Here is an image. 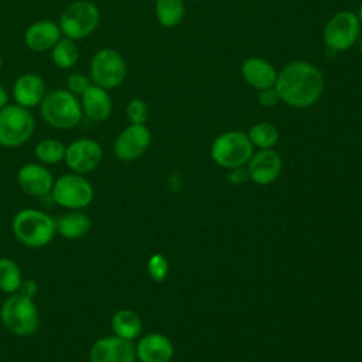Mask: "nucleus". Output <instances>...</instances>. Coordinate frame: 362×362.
<instances>
[{
  "label": "nucleus",
  "mask_w": 362,
  "mask_h": 362,
  "mask_svg": "<svg viewBox=\"0 0 362 362\" xmlns=\"http://www.w3.org/2000/svg\"><path fill=\"white\" fill-rule=\"evenodd\" d=\"M274 89L286 105L308 107L321 98L324 76L315 65L307 61H291L277 72Z\"/></svg>",
  "instance_id": "1"
},
{
  "label": "nucleus",
  "mask_w": 362,
  "mask_h": 362,
  "mask_svg": "<svg viewBox=\"0 0 362 362\" xmlns=\"http://www.w3.org/2000/svg\"><path fill=\"white\" fill-rule=\"evenodd\" d=\"M11 228L17 240L33 249L47 246L57 233L55 219L33 208L18 211L13 218Z\"/></svg>",
  "instance_id": "2"
},
{
  "label": "nucleus",
  "mask_w": 362,
  "mask_h": 362,
  "mask_svg": "<svg viewBox=\"0 0 362 362\" xmlns=\"http://www.w3.org/2000/svg\"><path fill=\"white\" fill-rule=\"evenodd\" d=\"M40 113L47 124L61 130L78 126L83 116L81 102L68 89L47 92L40 103Z\"/></svg>",
  "instance_id": "3"
},
{
  "label": "nucleus",
  "mask_w": 362,
  "mask_h": 362,
  "mask_svg": "<svg viewBox=\"0 0 362 362\" xmlns=\"http://www.w3.org/2000/svg\"><path fill=\"white\" fill-rule=\"evenodd\" d=\"M0 318L4 327L18 335L27 337L34 334L40 327V313L33 298L14 293L1 305Z\"/></svg>",
  "instance_id": "4"
},
{
  "label": "nucleus",
  "mask_w": 362,
  "mask_h": 362,
  "mask_svg": "<svg viewBox=\"0 0 362 362\" xmlns=\"http://www.w3.org/2000/svg\"><path fill=\"white\" fill-rule=\"evenodd\" d=\"M100 23L99 7L90 0H75L69 3L59 16L61 33L76 41L93 34Z\"/></svg>",
  "instance_id": "5"
},
{
  "label": "nucleus",
  "mask_w": 362,
  "mask_h": 362,
  "mask_svg": "<svg viewBox=\"0 0 362 362\" xmlns=\"http://www.w3.org/2000/svg\"><path fill=\"white\" fill-rule=\"evenodd\" d=\"M253 148L247 133L229 130L214 140L211 146V158L219 167L232 170L246 165L253 154Z\"/></svg>",
  "instance_id": "6"
},
{
  "label": "nucleus",
  "mask_w": 362,
  "mask_h": 362,
  "mask_svg": "<svg viewBox=\"0 0 362 362\" xmlns=\"http://www.w3.org/2000/svg\"><path fill=\"white\" fill-rule=\"evenodd\" d=\"M35 130V120L30 109L17 103L0 109V146L14 148L25 144Z\"/></svg>",
  "instance_id": "7"
},
{
  "label": "nucleus",
  "mask_w": 362,
  "mask_h": 362,
  "mask_svg": "<svg viewBox=\"0 0 362 362\" xmlns=\"http://www.w3.org/2000/svg\"><path fill=\"white\" fill-rule=\"evenodd\" d=\"M89 78L92 83L113 89L122 85L127 75L126 61L122 54L113 48H102L96 51L89 64Z\"/></svg>",
  "instance_id": "8"
},
{
  "label": "nucleus",
  "mask_w": 362,
  "mask_h": 362,
  "mask_svg": "<svg viewBox=\"0 0 362 362\" xmlns=\"http://www.w3.org/2000/svg\"><path fill=\"white\" fill-rule=\"evenodd\" d=\"M359 34L361 24L356 13L351 10H341L327 21L322 31V38L331 51L342 52L355 45Z\"/></svg>",
  "instance_id": "9"
},
{
  "label": "nucleus",
  "mask_w": 362,
  "mask_h": 362,
  "mask_svg": "<svg viewBox=\"0 0 362 362\" xmlns=\"http://www.w3.org/2000/svg\"><path fill=\"white\" fill-rule=\"evenodd\" d=\"M52 199L66 209H82L93 199V187L82 175L76 173L64 174L54 181Z\"/></svg>",
  "instance_id": "10"
},
{
  "label": "nucleus",
  "mask_w": 362,
  "mask_h": 362,
  "mask_svg": "<svg viewBox=\"0 0 362 362\" xmlns=\"http://www.w3.org/2000/svg\"><path fill=\"white\" fill-rule=\"evenodd\" d=\"M103 158L100 144L93 139H78L66 146L65 163L76 174H88L93 171Z\"/></svg>",
  "instance_id": "11"
},
{
  "label": "nucleus",
  "mask_w": 362,
  "mask_h": 362,
  "mask_svg": "<svg viewBox=\"0 0 362 362\" xmlns=\"http://www.w3.org/2000/svg\"><path fill=\"white\" fill-rule=\"evenodd\" d=\"M151 143V132L146 124H129L113 143L115 156L122 161H133L141 157Z\"/></svg>",
  "instance_id": "12"
},
{
  "label": "nucleus",
  "mask_w": 362,
  "mask_h": 362,
  "mask_svg": "<svg viewBox=\"0 0 362 362\" xmlns=\"http://www.w3.org/2000/svg\"><path fill=\"white\" fill-rule=\"evenodd\" d=\"M136 346L120 337H103L89 351V362H136Z\"/></svg>",
  "instance_id": "13"
},
{
  "label": "nucleus",
  "mask_w": 362,
  "mask_h": 362,
  "mask_svg": "<svg viewBox=\"0 0 362 362\" xmlns=\"http://www.w3.org/2000/svg\"><path fill=\"white\" fill-rule=\"evenodd\" d=\"M283 168L281 157L273 148L253 151L246 164L249 180L257 185H269L277 180Z\"/></svg>",
  "instance_id": "14"
},
{
  "label": "nucleus",
  "mask_w": 362,
  "mask_h": 362,
  "mask_svg": "<svg viewBox=\"0 0 362 362\" xmlns=\"http://www.w3.org/2000/svg\"><path fill=\"white\" fill-rule=\"evenodd\" d=\"M17 182L25 194L31 197H45L52 189L54 178L45 165L27 163L18 170Z\"/></svg>",
  "instance_id": "15"
},
{
  "label": "nucleus",
  "mask_w": 362,
  "mask_h": 362,
  "mask_svg": "<svg viewBox=\"0 0 362 362\" xmlns=\"http://www.w3.org/2000/svg\"><path fill=\"white\" fill-rule=\"evenodd\" d=\"M134 346L136 356L140 362H170L174 356L171 339L160 332L143 335Z\"/></svg>",
  "instance_id": "16"
},
{
  "label": "nucleus",
  "mask_w": 362,
  "mask_h": 362,
  "mask_svg": "<svg viewBox=\"0 0 362 362\" xmlns=\"http://www.w3.org/2000/svg\"><path fill=\"white\" fill-rule=\"evenodd\" d=\"M47 93V85L38 74L27 72L20 75L13 85L14 102L23 107L40 106Z\"/></svg>",
  "instance_id": "17"
},
{
  "label": "nucleus",
  "mask_w": 362,
  "mask_h": 362,
  "mask_svg": "<svg viewBox=\"0 0 362 362\" xmlns=\"http://www.w3.org/2000/svg\"><path fill=\"white\" fill-rule=\"evenodd\" d=\"M61 28L52 20H38L28 25L24 34L25 45L35 52H44L54 48L61 40Z\"/></svg>",
  "instance_id": "18"
},
{
  "label": "nucleus",
  "mask_w": 362,
  "mask_h": 362,
  "mask_svg": "<svg viewBox=\"0 0 362 362\" xmlns=\"http://www.w3.org/2000/svg\"><path fill=\"white\" fill-rule=\"evenodd\" d=\"M240 72L245 82L257 90L274 86L277 79V71L274 66L260 57L246 58L240 66Z\"/></svg>",
  "instance_id": "19"
},
{
  "label": "nucleus",
  "mask_w": 362,
  "mask_h": 362,
  "mask_svg": "<svg viewBox=\"0 0 362 362\" xmlns=\"http://www.w3.org/2000/svg\"><path fill=\"white\" fill-rule=\"evenodd\" d=\"M82 113L93 122L106 120L113 109V102L106 89L90 83V86L81 95Z\"/></svg>",
  "instance_id": "20"
},
{
  "label": "nucleus",
  "mask_w": 362,
  "mask_h": 362,
  "mask_svg": "<svg viewBox=\"0 0 362 362\" xmlns=\"http://www.w3.org/2000/svg\"><path fill=\"white\" fill-rule=\"evenodd\" d=\"M57 232L65 239H79L90 229V219L81 211L72 209L55 219Z\"/></svg>",
  "instance_id": "21"
},
{
  "label": "nucleus",
  "mask_w": 362,
  "mask_h": 362,
  "mask_svg": "<svg viewBox=\"0 0 362 362\" xmlns=\"http://www.w3.org/2000/svg\"><path fill=\"white\" fill-rule=\"evenodd\" d=\"M112 329L116 337H120L127 341L136 339L141 334V318L133 310L123 308L113 314L112 317Z\"/></svg>",
  "instance_id": "22"
},
{
  "label": "nucleus",
  "mask_w": 362,
  "mask_h": 362,
  "mask_svg": "<svg viewBox=\"0 0 362 362\" xmlns=\"http://www.w3.org/2000/svg\"><path fill=\"white\" fill-rule=\"evenodd\" d=\"M185 14L182 0H156V17L165 28L177 27Z\"/></svg>",
  "instance_id": "23"
},
{
  "label": "nucleus",
  "mask_w": 362,
  "mask_h": 362,
  "mask_svg": "<svg viewBox=\"0 0 362 362\" xmlns=\"http://www.w3.org/2000/svg\"><path fill=\"white\" fill-rule=\"evenodd\" d=\"M51 59L61 69L72 68L79 59V48L74 40L61 37V40L51 49Z\"/></svg>",
  "instance_id": "24"
},
{
  "label": "nucleus",
  "mask_w": 362,
  "mask_h": 362,
  "mask_svg": "<svg viewBox=\"0 0 362 362\" xmlns=\"http://www.w3.org/2000/svg\"><path fill=\"white\" fill-rule=\"evenodd\" d=\"M247 137L253 147L259 150H264V148H273L277 144L280 136L274 124L269 122H259L249 129Z\"/></svg>",
  "instance_id": "25"
},
{
  "label": "nucleus",
  "mask_w": 362,
  "mask_h": 362,
  "mask_svg": "<svg viewBox=\"0 0 362 362\" xmlns=\"http://www.w3.org/2000/svg\"><path fill=\"white\" fill-rule=\"evenodd\" d=\"M21 283L23 276L18 264L8 257H0V291L14 294L20 290Z\"/></svg>",
  "instance_id": "26"
},
{
  "label": "nucleus",
  "mask_w": 362,
  "mask_h": 362,
  "mask_svg": "<svg viewBox=\"0 0 362 362\" xmlns=\"http://www.w3.org/2000/svg\"><path fill=\"white\" fill-rule=\"evenodd\" d=\"M66 146L57 139H42L35 146V156L41 164H57L65 158Z\"/></svg>",
  "instance_id": "27"
},
{
  "label": "nucleus",
  "mask_w": 362,
  "mask_h": 362,
  "mask_svg": "<svg viewBox=\"0 0 362 362\" xmlns=\"http://www.w3.org/2000/svg\"><path fill=\"white\" fill-rule=\"evenodd\" d=\"M148 106L140 98H133L126 105V117L130 122V124H144L148 119Z\"/></svg>",
  "instance_id": "28"
},
{
  "label": "nucleus",
  "mask_w": 362,
  "mask_h": 362,
  "mask_svg": "<svg viewBox=\"0 0 362 362\" xmlns=\"http://www.w3.org/2000/svg\"><path fill=\"white\" fill-rule=\"evenodd\" d=\"M147 272L154 281L165 280L168 274V262L161 253H154L147 260Z\"/></svg>",
  "instance_id": "29"
},
{
  "label": "nucleus",
  "mask_w": 362,
  "mask_h": 362,
  "mask_svg": "<svg viewBox=\"0 0 362 362\" xmlns=\"http://www.w3.org/2000/svg\"><path fill=\"white\" fill-rule=\"evenodd\" d=\"M90 83H92L90 78L83 74H79V72L69 74L66 78V89L71 93H74L75 96L82 95L90 86Z\"/></svg>",
  "instance_id": "30"
},
{
  "label": "nucleus",
  "mask_w": 362,
  "mask_h": 362,
  "mask_svg": "<svg viewBox=\"0 0 362 362\" xmlns=\"http://www.w3.org/2000/svg\"><path fill=\"white\" fill-rule=\"evenodd\" d=\"M257 100L262 106L264 107H272V106H276L279 102H280V98L274 89V86L272 88H267V89H263V90H259V96H257Z\"/></svg>",
  "instance_id": "31"
},
{
  "label": "nucleus",
  "mask_w": 362,
  "mask_h": 362,
  "mask_svg": "<svg viewBox=\"0 0 362 362\" xmlns=\"http://www.w3.org/2000/svg\"><path fill=\"white\" fill-rule=\"evenodd\" d=\"M229 175H228V180L235 184V185H239V184H243L249 180V174H247V170L243 167H236V168H232L229 170Z\"/></svg>",
  "instance_id": "32"
},
{
  "label": "nucleus",
  "mask_w": 362,
  "mask_h": 362,
  "mask_svg": "<svg viewBox=\"0 0 362 362\" xmlns=\"http://www.w3.org/2000/svg\"><path fill=\"white\" fill-rule=\"evenodd\" d=\"M18 293H21V294H24V296L33 298V297L35 296V293H37V283H35L34 280H31V279L23 280Z\"/></svg>",
  "instance_id": "33"
},
{
  "label": "nucleus",
  "mask_w": 362,
  "mask_h": 362,
  "mask_svg": "<svg viewBox=\"0 0 362 362\" xmlns=\"http://www.w3.org/2000/svg\"><path fill=\"white\" fill-rule=\"evenodd\" d=\"M7 105H8V92L3 85H0V109H3Z\"/></svg>",
  "instance_id": "34"
},
{
  "label": "nucleus",
  "mask_w": 362,
  "mask_h": 362,
  "mask_svg": "<svg viewBox=\"0 0 362 362\" xmlns=\"http://www.w3.org/2000/svg\"><path fill=\"white\" fill-rule=\"evenodd\" d=\"M356 17H358L359 24H361V27H362V3L359 4V8H358V11H356Z\"/></svg>",
  "instance_id": "35"
},
{
  "label": "nucleus",
  "mask_w": 362,
  "mask_h": 362,
  "mask_svg": "<svg viewBox=\"0 0 362 362\" xmlns=\"http://www.w3.org/2000/svg\"><path fill=\"white\" fill-rule=\"evenodd\" d=\"M359 51H361V54H362V37H361V40H359Z\"/></svg>",
  "instance_id": "36"
},
{
  "label": "nucleus",
  "mask_w": 362,
  "mask_h": 362,
  "mask_svg": "<svg viewBox=\"0 0 362 362\" xmlns=\"http://www.w3.org/2000/svg\"><path fill=\"white\" fill-rule=\"evenodd\" d=\"M1 65H3V58H1V54H0V69H1Z\"/></svg>",
  "instance_id": "37"
},
{
  "label": "nucleus",
  "mask_w": 362,
  "mask_h": 362,
  "mask_svg": "<svg viewBox=\"0 0 362 362\" xmlns=\"http://www.w3.org/2000/svg\"><path fill=\"white\" fill-rule=\"evenodd\" d=\"M361 92H362V88H361Z\"/></svg>",
  "instance_id": "38"
}]
</instances>
